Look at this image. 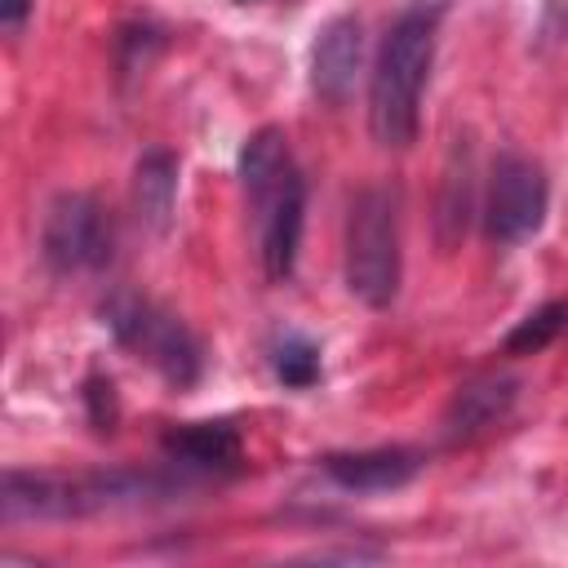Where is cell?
<instances>
[{"label":"cell","instance_id":"2","mask_svg":"<svg viewBox=\"0 0 568 568\" xmlns=\"http://www.w3.org/2000/svg\"><path fill=\"white\" fill-rule=\"evenodd\" d=\"M240 182L257 213V253L271 284L288 280L297 266L302 244V213H306V178L288 151L284 129L262 124L240 146Z\"/></svg>","mask_w":568,"mask_h":568},{"label":"cell","instance_id":"15","mask_svg":"<svg viewBox=\"0 0 568 568\" xmlns=\"http://www.w3.org/2000/svg\"><path fill=\"white\" fill-rule=\"evenodd\" d=\"M84 413H89V426L98 435H111L120 426V395H115V382L106 373H89L84 377Z\"/></svg>","mask_w":568,"mask_h":568},{"label":"cell","instance_id":"3","mask_svg":"<svg viewBox=\"0 0 568 568\" xmlns=\"http://www.w3.org/2000/svg\"><path fill=\"white\" fill-rule=\"evenodd\" d=\"M173 479H160L151 470H93V475H31V470H4L0 484V515L4 524L18 519H75L120 506H142L151 497H169Z\"/></svg>","mask_w":568,"mask_h":568},{"label":"cell","instance_id":"7","mask_svg":"<svg viewBox=\"0 0 568 568\" xmlns=\"http://www.w3.org/2000/svg\"><path fill=\"white\" fill-rule=\"evenodd\" d=\"M550 204L546 169L519 151H501L488 173V200H484V231L493 244H524L541 231Z\"/></svg>","mask_w":568,"mask_h":568},{"label":"cell","instance_id":"12","mask_svg":"<svg viewBox=\"0 0 568 568\" xmlns=\"http://www.w3.org/2000/svg\"><path fill=\"white\" fill-rule=\"evenodd\" d=\"M173 204H178V160L164 146H151L133 169V209L142 226L164 235L173 222Z\"/></svg>","mask_w":568,"mask_h":568},{"label":"cell","instance_id":"1","mask_svg":"<svg viewBox=\"0 0 568 568\" xmlns=\"http://www.w3.org/2000/svg\"><path fill=\"white\" fill-rule=\"evenodd\" d=\"M444 0H413L382 36L373 80H368V129L377 146H408L422 120V89L435 62V31H439Z\"/></svg>","mask_w":568,"mask_h":568},{"label":"cell","instance_id":"9","mask_svg":"<svg viewBox=\"0 0 568 568\" xmlns=\"http://www.w3.org/2000/svg\"><path fill=\"white\" fill-rule=\"evenodd\" d=\"M320 470L346 488V493H390L417 479L422 470V453L404 448V444H386V448H359V453H324Z\"/></svg>","mask_w":568,"mask_h":568},{"label":"cell","instance_id":"11","mask_svg":"<svg viewBox=\"0 0 568 568\" xmlns=\"http://www.w3.org/2000/svg\"><path fill=\"white\" fill-rule=\"evenodd\" d=\"M519 395V382L506 377V373H484V377H470L466 386H457V395L448 399V413H444V435L448 439H475L479 430L497 426L510 404Z\"/></svg>","mask_w":568,"mask_h":568},{"label":"cell","instance_id":"16","mask_svg":"<svg viewBox=\"0 0 568 568\" xmlns=\"http://www.w3.org/2000/svg\"><path fill=\"white\" fill-rule=\"evenodd\" d=\"M27 13H31V0H0V22H4V31H9V36H18V31H22Z\"/></svg>","mask_w":568,"mask_h":568},{"label":"cell","instance_id":"8","mask_svg":"<svg viewBox=\"0 0 568 568\" xmlns=\"http://www.w3.org/2000/svg\"><path fill=\"white\" fill-rule=\"evenodd\" d=\"M364 58V27L355 13H337L320 27L315 44H311V89L320 102L342 106L351 98L355 71Z\"/></svg>","mask_w":568,"mask_h":568},{"label":"cell","instance_id":"5","mask_svg":"<svg viewBox=\"0 0 568 568\" xmlns=\"http://www.w3.org/2000/svg\"><path fill=\"white\" fill-rule=\"evenodd\" d=\"M102 320L111 328V337L138 355L142 364H151L173 390H186L200 382L204 368V351L195 342V333L164 306H155L151 297L138 293H111L102 302Z\"/></svg>","mask_w":568,"mask_h":568},{"label":"cell","instance_id":"10","mask_svg":"<svg viewBox=\"0 0 568 568\" xmlns=\"http://www.w3.org/2000/svg\"><path fill=\"white\" fill-rule=\"evenodd\" d=\"M164 457L182 470V475H235L244 444L240 430L231 422H186V426H169L160 439Z\"/></svg>","mask_w":568,"mask_h":568},{"label":"cell","instance_id":"14","mask_svg":"<svg viewBox=\"0 0 568 568\" xmlns=\"http://www.w3.org/2000/svg\"><path fill=\"white\" fill-rule=\"evenodd\" d=\"M271 368H275L280 386L306 390V386L320 382V346L306 342L302 333H284V337L271 346Z\"/></svg>","mask_w":568,"mask_h":568},{"label":"cell","instance_id":"17","mask_svg":"<svg viewBox=\"0 0 568 568\" xmlns=\"http://www.w3.org/2000/svg\"><path fill=\"white\" fill-rule=\"evenodd\" d=\"M240 4H248V0H240Z\"/></svg>","mask_w":568,"mask_h":568},{"label":"cell","instance_id":"6","mask_svg":"<svg viewBox=\"0 0 568 568\" xmlns=\"http://www.w3.org/2000/svg\"><path fill=\"white\" fill-rule=\"evenodd\" d=\"M115 248V226L106 209L89 191H62L44 209L40 226V253L49 271L75 275V271H102Z\"/></svg>","mask_w":568,"mask_h":568},{"label":"cell","instance_id":"4","mask_svg":"<svg viewBox=\"0 0 568 568\" xmlns=\"http://www.w3.org/2000/svg\"><path fill=\"white\" fill-rule=\"evenodd\" d=\"M342 275L351 297L382 311L399 293V195L390 186H364L346 213Z\"/></svg>","mask_w":568,"mask_h":568},{"label":"cell","instance_id":"13","mask_svg":"<svg viewBox=\"0 0 568 568\" xmlns=\"http://www.w3.org/2000/svg\"><path fill=\"white\" fill-rule=\"evenodd\" d=\"M568 333V297H555V302H541L537 311H528L501 342L506 355H537L546 346H555L559 337Z\"/></svg>","mask_w":568,"mask_h":568}]
</instances>
